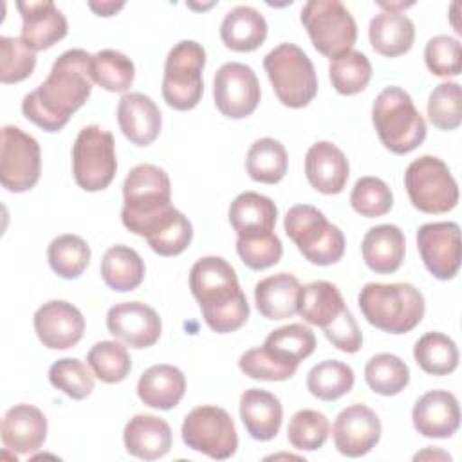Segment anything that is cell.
<instances>
[{
  "instance_id": "cell-55",
  "label": "cell",
  "mask_w": 462,
  "mask_h": 462,
  "mask_svg": "<svg viewBox=\"0 0 462 462\" xmlns=\"http://www.w3.org/2000/svg\"><path fill=\"white\" fill-rule=\"evenodd\" d=\"M377 5H379V7H383L384 11L401 13V9H406V7L413 5V2H408V4H404V2H377Z\"/></svg>"
},
{
  "instance_id": "cell-18",
  "label": "cell",
  "mask_w": 462,
  "mask_h": 462,
  "mask_svg": "<svg viewBox=\"0 0 462 462\" xmlns=\"http://www.w3.org/2000/svg\"><path fill=\"white\" fill-rule=\"evenodd\" d=\"M34 330L43 346L51 350L72 348L85 332V318L78 307L65 300H51L34 312Z\"/></svg>"
},
{
  "instance_id": "cell-29",
  "label": "cell",
  "mask_w": 462,
  "mask_h": 462,
  "mask_svg": "<svg viewBox=\"0 0 462 462\" xmlns=\"http://www.w3.org/2000/svg\"><path fill=\"white\" fill-rule=\"evenodd\" d=\"M186 392V377L173 365H153L137 381L139 399L157 410L175 408Z\"/></svg>"
},
{
  "instance_id": "cell-44",
  "label": "cell",
  "mask_w": 462,
  "mask_h": 462,
  "mask_svg": "<svg viewBox=\"0 0 462 462\" xmlns=\"http://www.w3.org/2000/svg\"><path fill=\"white\" fill-rule=\"evenodd\" d=\"M330 433L328 419L318 410L296 411L287 426V439L292 448L301 451L319 449Z\"/></svg>"
},
{
  "instance_id": "cell-52",
  "label": "cell",
  "mask_w": 462,
  "mask_h": 462,
  "mask_svg": "<svg viewBox=\"0 0 462 462\" xmlns=\"http://www.w3.org/2000/svg\"><path fill=\"white\" fill-rule=\"evenodd\" d=\"M327 339L341 352L354 354L361 348L363 345V336L361 330L352 316V312L346 309L334 323L323 328Z\"/></svg>"
},
{
  "instance_id": "cell-27",
  "label": "cell",
  "mask_w": 462,
  "mask_h": 462,
  "mask_svg": "<svg viewBox=\"0 0 462 462\" xmlns=\"http://www.w3.org/2000/svg\"><path fill=\"white\" fill-rule=\"evenodd\" d=\"M240 419L254 440H271L278 435L283 408L280 399L260 388H249L240 397Z\"/></svg>"
},
{
  "instance_id": "cell-50",
  "label": "cell",
  "mask_w": 462,
  "mask_h": 462,
  "mask_svg": "<svg viewBox=\"0 0 462 462\" xmlns=\"http://www.w3.org/2000/svg\"><path fill=\"white\" fill-rule=\"evenodd\" d=\"M236 253L249 269L263 271L280 262L283 247L276 233H271L258 238H236Z\"/></svg>"
},
{
  "instance_id": "cell-21",
  "label": "cell",
  "mask_w": 462,
  "mask_h": 462,
  "mask_svg": "<svg viewBox=\"0 0 462 462\" xmlns=\"http://www.w3.org/2000/svg\"><path fill=\"white\" fill-rule=\"evenodd\" d=\"M5 449L14 455H31L38 451L47 439V419L43 411L31 404H14L2 419L0 428Z\"/></svg>"
},
{
  "instance_id": "cell-40",
  "label": "cell",
  "mask_w": 462,
  "mask_h": 462,
  "mask_svg": "<svg viewBox=\"0 0 462 462\" xmlns=\"http://www.w3.org/2000/svg\"><path fill=\"white\" fill-rule=\"evenodd\" d=\"M94 83L108 92H126L135 78L134 61L114 49H103L92 54Z\"/></svg>"
},
{
  "instance_id": "cell-43",
  "label": "cell",
  "mask_w": 462,
  "mask_h": 462,
  "mask_svg": "<svg viewBox=\"0 0 462 462\" xmlns=\"http://www.w3.org/2000/svg\"><path fill=\"white\" fill-rule=\"evenodd\" d=\"M49 381L74 401L88 397L94 390V372L76 357H61L54 361L49 368Z\"/></svg>"
},
{
  "instance_id": "cell-30",
  "label": "cell",
  "mask_w": 462,
  "mask_h": 462,
  "mask_svg": "<svg viewBox=\"0 0 462 462\" xmlns=\"http://www.w3.org/2000/svg\"><path fill=\"white\" fill-rule=\"evenodd\" d=\"M220 38L231 51H254L267 38V22L258 9L251 5H236L226 13L220 23Z\"/></svg>"
},
{
  "instance_id": "cell-8",
  "label": "cell",
  "mask_w": 462,
  "mask_h": 462,
  "mask_svg": "<svg viewBox=\"0 0 462 462\" xmlns=\"http://www.w3.org/2000/svg\"><path fill=\"white\" fill-rule=\"evenodd\" d=\"M300 20L314 49L330 61L352 51L357 38V25L350 11L339 0H309Z\"/></svg>"
},
{
  "instance_id": "cell-28",
  "label": "cell",
  "mask_w": 462,
  "mask_h": 462,
  "mask_svg": "<svg viewBox=\"0 0 462 462\" xmlns=\"http://www.w3.org/2000/svg\"><path fill=\"white\" fill-rule=\"evenodd\" d=\"M300 282L289 273H278L254 285V303L267 319H289L298 314Z\"/></svg>"
},
{
  "instance_id": "cell-31",
  "label": "cell",
  "mask_w": 462,
  "mask_h": 462,
  "mask_svg": "<svg viewBox=\"0 0 462 462\" xmlns=\"http://www.w3.org/2000/svg\"><path fill=\"white\" fill-rule=\"evenodd\" d=\"M368 38L375 52L386 58H395L411 49L415 25L404 13L381 11L370 20Z\"/></svg>"
},
{
  "instance_id": "cell-4",
  "label": "cell",
  "mask_w": 462,
  "mask_h": 462,
  "mask_svg": "<svg viewBox=\"0 0 462 462\" xmlns=\"http://www.w3.org/2000/svg\"><path fill=\"white\" fill-rule=\"evenodd\" d=\"M357 305L370 325L390 334L413 330L426 309L422 292L406 282H370L359 291Z\"/></svg>"
},
{
  "instance_id": "cell-42",
  "label": "cell",
  "mask_w": 462,
  "mask_h": 462,
  "mask_svg": "<svg viewBox=\"0 0 462 462\" xmlns=\"http://www.w3.org/2000/svg\"><path fill=\"white\" fill-rule=\"evenodd\" d=\"M87 363L94 375L108 384L121 383L132 370L130 354L119 341H97L88 350Z\"/></svg>"
},
{
  "instance_id": "cell-47",
  "label": "cell",
  "mask_w": 462,
  "mask_h": 462,
  "mask_svg": "<svg viewBox=\"0 0 462 462\" xmlns=\"http://www.w3.org/2000/svg\"><path fill=\"white\" fill-rule=\"evenodd\" d=\"M36 67V52L22 38L0 36V81L4 85L23 81Z\"/></svg>"
},
{
  "instance_id": "cell-5",
  "label": "cell",
  "mask_w": 462,
  "mask_h": 462,
  "mask_svg": "<svg viewBox=\"0 0 462 462\" xmlns=\"http://www.w3.org/2000/svg\"><path fill=\"white\" fill-rule=\"evenodd\" d=\"M375 132L392 153L413 152L426 139V121L415 108L411 96L401 87H386L372 105Z\"/></svg>"
},
{
  "instance_id": "cell-36",
  "label": "cell",
  "mask_w": 462,
  "mask_h": 462,
  "mask_svg": "<svg viewBox=\"0 0 462 462\" xmlns=\"http://www.w3.org/2000/svg\"><path fill=\"white\" fill-rule=\"evenodd\" d=\"M365 381L372 392L390 397L401 393L410 383L408 365L395 354L381 352L366 361Z\"/></svg>"
},
{
  "instance_id": "cell-6",
  "label": "cell",
  "mask_w": 462,
  "mask_h": 462,
  "mask_svg": "<svg viewBox=\"0 0 462 462\" xmlns=\"http://www.w3.org/2000/svg\"><path fill=\"white\" fill-rule=\"evenodd\" d=\"M263 69L278 101L289 108L307 106L318 94V76L310 58L296 43H280L263 58Z\"/></svg>"
},
{
  "instance_id": "cell-7",
  "label": "cell",
  "mask_w": 462,
  "mask_h": 462,
  "mask_svg": "<svg viewBox=\"0 0 462 462\" xmlns=\"http://www.w3.org/2000/svg\"><path fill=\"white\" fill-rule=\"evenodd\" d=\"M287 236L314 265H332L345 254V235L310 204L292 206L283 218Z\"/></svg>"
},
{
  "instance_id": "cell-9",
  "label": "cell",
  "mask_w": 462,
  "mask_h": 462,
  "mask_svg": "<svg viewBox=\"0 0 462 462\" xmlns=\"http://www.w3.org/2000/svg\"><path fill=\"white\" fill-rule=\"evenodd\" d=\"M204 65L206 51L193 40H182L170 49L162 76V97L168 106L184 112L199 105L204 92Z\"/></svg>"
},
{
  "instance_id": "cell-2",
  "label": "cell",
  "mask_w": 462,
  "mask_h": 462,
  "mask_svg": "<svg viewBox=\"0 0 462 462\" xmlns=\"http://www.w3.org/2000/svg\"><path fill=\"white\" fill-rule=\"evenodd\" d=\"M189 289L211 330L227 334L247 321V298L240 289L235 269L224 258H199L189 271Z\"/></svg>"
},
{
  "instance_id": "cell-48",
  "label": "cell",
  "mask_w": 462,
  "mask_h": 462,
  "mask_svg": "<svg viewBox=\"0 0 462 462\" xmlns=\"http://www.w3.org/2000/svg\"><path fill=\"white\" fill-rule=\"evenodd\" d=\"M238 368L242 370L244 375L251 379L287 381L296 374L298 365L278 359L262 345L245 350L238 359Z\"/></svg>"
},
{
  "instance_id": "cell-23",
  "label": "cell",
  "mask_w": 462,
  "mask_h": 462,
  "mask_svg": "<svg viewBox=\"0 0 462 462\" xmlns=\"http://www.w3.org/2000/svg\"><path fill=\"white\" fill-rule=\"evenodd\" d=\"M348 175L346 155L330 141H318L307 150L305 177L316 191L325 195L341 193Z\"/></svg>"
},
{
  "instance_id": "cell-11",
  "label": "cell",
  "mask_w": 462,
  "mask_h": 462,
  "mask_svg": "<svg viewBox=\"0 0 462 462\" xmlns=\"http://www.w3.org/2000/svg\"><path fill=\"white\" fill-rule=\"evenodd\" d=\"M117 170L114 135L97 125L83 126L72 144V173L85 191H101Z\"/></svg>"
},
{
  "instance_id": "cell-45",
  "label": "cell",
  "mask_w": 462,
  "mask_h": 462,
  "mask_svg": "<svg viewBox=\"0 0 462 462\" xmlns=\"http://www.w3.org/2000/svg\"><path fill=\"white\" fill-rule=\"evenodd\" d=\"M430 123L439 130H455L462 123V92L455 81L439 83L428 97Z\"/></svg>"
},
{
  "instance_id": "cell-24",
  "label": "cell",
  "mask_w": 462,
  "mask_h": 462,
  "mask_svg": "<svg viewBox=\"0 0 462 462\" xmlns=\"http://www.w3.org/2000/svg\"><path fill=\"white\" fill-rule=\"evenodd\" d=\"M123 442L130 455L141 460H157L171 448V428L157 415L139 413L126 422Z\"/></svg>"
},
{
  "instance_id": "cell-10",
  "label": "cell",
  "mask_w": 462,
  "mask_h": 462,
  "mask_svg": "<svg viewBox=\"0 0 462 462\" xmlns=\"http://www.w3.org/2000/svg\"><path fill=\"white\" fill-rule=\"evenodd\" d=\"M404 188L413 208L422 213H448L458 202V184L448 164L435 155H422L408 164Z\"/></svg>"
},
{
  "instance_id": "cell-22",
  "label": "cell",
  "mask_w": 462,
  "mask_h": 462,
  "mask_svg": "<svg viewBox=\"0 0 462 462\" xmlns=\"http://www.w3.org/2000/svg\"><path fill=\"white\" fill-rule=\"evenodd\" d=\"M117 123L123 135L135 146L152 144L162 126V116L155 101L143 92H126L117 105Z\"/></svg>"
},
{
  "instance_id": "cell-39",
  "label": "cell",
  "mask_w": 462,
  "mask_h": 462,
  "mask_svg": "<svg viewBox=\"0 0 462 462\" xmlns=\"http://www.w3.org/2000/svg\"><path fill=\"white\" fill-rule=\"evenodd\" d=\"M47 260L58 276L74 280L87 269L90 262V247L78 235H60L49 244Z\"/></svg>"
},
{
  "instance_id": "cell-32",
  "label": "cell",
  "mask_w": 462,
  "mask_h": 462,
  "mask_svg": "<svg viewBox=\"0 0 462 462\" xmlns=\"http://www.w3.org/2000/svg\"><path fill=\"white\" fill-rule=\"evenodd\" d=\"M346 310L339 289L325 280H316L300 289L298 314L316 327H328Z\"/></svg>"
},
{
  "instance_id": "cell-3",
  "label": "cell",
  "mask_w": 462,
  "mask_h": 462,
  "mask_svg": "<svg viewBox=\"0 0 462 462\" xmlns=\"http://www.w3.org/2000/svg\"><path fill=\"white\" fill-rule=\"evenodd\" d=\"M179 209L171 204L168 173L155 164L134 166L123 182V226L143 238L159 233Z\"/></svg>"
},
{
  "instance_id": "cell-26",
  "label": "cell",
  "mask_w": 462,
  "mask_h": 462,
  "mask_svg": "<svg viewBox=\"0 0 462 462\" xmlns=\"http://www.w3.org/2000/svg\"><path fill=\"white\" fill-rule=\"evenodd\" d=\"M363 260L366 267L377 274L395 273L404 260V233L393 224H379L366 231L361 242Z\"/></svg>"
},
{
  "instance_id": "cell-14",
  "label": "cell",
  "mask_w": 462,
  "mask_h": 462,
  "mask_svg": "<svg viewBox=\"0 0 462 462\" xmlns=\"http://www.w3.org/2000/svg\"><path fill=\"white\" fill-rule=\"evenodd\" d=\"M213 97L218 112L226 117L251 116L260 103V83L254 70L240 61L224 63L213 78Z\"/></svg>"
},
{
  "instance_id": "cell-41",
  "label": "cell",
  "mask_w": 462,
  "mask_h": 462,
  "mask_svg": "<svg viewBox=\"0 0 462 462\" xmlns=\"http://www.w3.org/2000/svg\"><path fill=\"white\" fill-rule=\"evenodd\" d=\"M328 78L336 92L352 96L363 92L372 78V63L361 51H350L330 61Z\"/></svg>"
},
{
  "instance_id": "cell-20",
  "label": "cell",
  "mask_w": 462,
  "mask_h": 462,
  "mask_svg": "<svg viewBox=\"0 0 462 462\" xmlns=\"http://www.w3.org/2000/svg\"><path fill=\"white\" fill-rule=\"evenodd\" d=\"M16 7L22 14L20 38L34 52L49 49L67 36V18L54 2H18Z\"/></svg>"
},
{
  "instance_id": "cell-53",
  "label": "cell",
  "mask_w": 462,
  "mask_h": 462,
  "mask_svg": "<svg viewBox=\"0 0 462 462\" xmlns=\"http://www.w3.org/2000/svg\"><path fill=\"white\" fill-rule=\"evenodd\" d=\"M88 7L99 16H112L125 7V2H88Z\"/></svg>"
},
{
  "instance_id": "cell-12",
  "label": "cell",
  "mask_w": 462,
  "mask_h": 462,
  "mask_svg": "<svg viewBox=\"0 0 462 462\" xmlns=\"http://www.w3.org/2000/svg\"><path fill=\"white\" fill-rule=\"evenodd\" d=\"M182 440L193 451L215 460H226L238 448V435L231 415L218 406L204 404L193 408L180 428Z\"/></svg>"
},
{
  "instance_id": "cell-13",
  "label": "cell",
  "mask_w": 462,
  "mask_h": 462,
  "mask_svg": "<svg viewBox=\"0 0 462 462\" xmlns=\"http://www.w3.org/2000/svg\"><path fill=\"white\" fill-rule=\"evenodd\" d=\"M42 173V152L38 141L22 128H2L0 182L11 193H23L36 186Z\"/></svg>"
},
{
  "instance_id": "cell-25",
  "label": "cell",
  "mask_w": 462,
  "mask_h": 462,
  "mask_svg": "<svg viewBox=\"0 0 462 462\" xmlns=\"http://www.w3.org/2000/svg\"><path fill=\"white\" fill-rule=\"evenodd\" d=\"M276 204L256 191L240 193L229 206V222L238 238H258L274 233Z\"/></svg>"
},
{
  "instance_id": "cell-16",
  "label": "cell",
  "mask_w": 462,
  "mask_h": 462,
  "mask_svg": "<svg viewBox=\"0 0 462 462\" xmlns=\"http://www.w3.org/2000/svg\"><path fill=\"white\" fill-rule=\"evenodd\" d=\"M336 449L350 458H357L372 451L381 439V420L374 410L365 404H350L343 408L332 426Z\"/></svg>"
},
{
  "instance_id": "cell-46",
  "label": "cell",
  "mask_w": 462,
  "mask_h": 462,
  "mask_svg": "<svg viewBox=\"0 0 462 462\" xmlns=\"http://www.w3.org/2000/svg\"><path fill=\"white\" fill-rule=\"evenodd\" d=\"M350 204L356 213L366 218L386 215L393 206V193L390 186L379 177H361L356 180Z\"/></svg>"
},
{
  "instance_id": "cell-17",
  "label": "cell",
  "mask_w": 462,
  "mask_h": 462,
  "mask_svg": "<svg viewBox=\"0 0 462 462\" xmlns=\"http://www.w3.org/2000/svg\"><path fill=\"white\" fill-rule=\"evenodd\" d=\"M108 332L132 348H148L161 337L159 314L143 301H123L108 309Z\"/></svg>"
},
{
  "instance_id": "cell-51",
  "label": "cell",
  "mask_w": 462,
  "mask_h": 462,
  "mask_svg": "<svg viewBox=\"0 0 462 462\" xmlns=\"http://www.w3.org/2000/svg\"><path fill=\"white\" fill-rule=\"evenodd\" d=\"M193 238L191 222L184 213H179L162 231L148 238V245L161 256H177L180 254Z\"/></svg>"
},
{
  "instance_id": "cell-33",
  "label": "cell",
  "mask_w": 462,
  "mask_h": 462,
  "mask_svg": "<svg viewBox=\"0 0 462 462\" xmlns=\"http://www.w3.org/2000/svg\"><path fill=\"white\" fill-rule=\"evenodd\" d=\"M144 274V262L135 249L117 244L105 251L101 260V278L112 291H134L143 283Z\"/></svg>"
},
{
  "instance_id": "cell-49",
  "label": "cell",
  "mask_w": 462,
  "mask_h": 462,
  "mask_svg": "<svg viewBox=\"0 0 462 462\" xmlns=\"http://www.w3.org/2000/svg\"><path fill=\"white\" fill-rule=\"evenodd\" d=\"M426 67L435 76H458L460 63V42L448 34L433 36L424 47Z\"/></svg>"
},
{
  "instance_id": "cell-38",
  "label": "cell",
  "mask_w": 462,
  "mask_h": 462,
  "mask_svg": "<svg viewBox=\"0 0 462 462\" xmlns=\"http://www.w3.org/2000/svg\"><path fill=\"white\" fill-rule=\"evenodd\" d=\"M354 370L337 359H325L307 374L309 392L321 401H336L354 386Z\"/></svg>"
},
{
  "instance_id": "cell-35",
  "label": "cell",
  "mask_w": 462,
  "mask_h": 462,
  "mask_svg": "<svg viewBox=\"0 0 462 462\" xmlns=\"http://www.w3.org/2000/svg\"><path fill=\"white\" fill-rule=\"evenodd\" d=\"M417 365L431 375H448L458 366L457 343L442 332H428L413 346Z\"/></svg>"
},
{
  "instance_id": "cell-34",
  "label": "cell",
  "mask_w": 462,
  "mask_h": 462,
  "mask_svg": "<svg viewBox=\"0 0 462 462\" xmlns=\"http://www.w3.org/2000/svg\"><path fill=\"white\" fill-rule=\"evenodd\" d=\"M289 166V157L285 146L273 139V137H262L256 139L245 157V170L249 177L256 182L263 184H276L280 182Z\"/></svg>"
},
{
  "instance_id": "cell-54",
  "label": "cell",
  "mask_w": 462,
  "mask_h": 462,
  "mask_svg": "<svg viewBox=\"0 0 462 462\" xmlns=\"http://www.w3.org/2000/svg\"><path fill=\"white\" fill-rule=\"evenodd\" d=\"M413 458H415V460H419V458H442V460H451V457H449L448 453H444V451H440V449H431V448H428V449L417 453Z\"/></svg>"
},
{
  "instance_id": "cell-19",
  "label": "cell",
  "mask_w": 462,
  "mask_h": 462,
  "mask_svg": "<svg viewBox=\"0 0 462 462\" xmlns=\"http://www.w3.org/2000/svg\"><path fill=\"white\" fill-rule=\"evenodd\" d=\"M413 428L430 439L453 437L460 426L458 399L448 390L426 392L411 410Z\"/></svg>"
},
{
  "instance_id": "cell-1",
  "label": "cell",
  "mask_w": 462,
  "mask_h": 462,
  "mask_svg": "<svg viewBox=\"0 0 462 462\" xmlns=\"http://www.w3.org/2000/svg\"><path fill=\"white\" fill-rule=\"evenodd\" d=\"M92 85V56L85 49H69L56 58L47 79L25 94L22 112L42 130L58 132L87 103Z\"/></svg>"
},
{
  "instance_id": "cell-15",
  "label": "cell",
  "mask_w": 462,
  "mask_h": 462,
  "mask_svg": "<svg viewBox=\"0 0 462 462\" xmlns=\"http://www.w3.org/2000/svg\"><path fill=\"white\" fill-rule=\"evenodd\" d=\"M417 247L437 280H451L460 267V227L457 222H430L417 231Z\"/></svg>"
},
{
  "instance_id": "cell-37",
  "label": "cell",
  "mask_w": 462,
  "mask_h": 462,
  "mask_svg": "<svg viewBox=\"0 0 462 462\" xmlns=\"http://www.w3.org/2000/svg\"><path fill=\"white\" fill-rule=\"evenodd\" d=\"M263 348L282 361L300 365V361L307 359L314 352L316 336L312 328L303 323H289L273 330L265 337Z\"/></svg>"
}]
</instances>
